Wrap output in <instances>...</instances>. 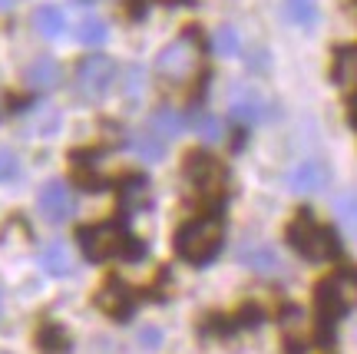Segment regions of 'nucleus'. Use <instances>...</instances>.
Segmentation results:
<instances>
[{
	"instance_id": "obj_20",
	"label": "nucleus",
	"mask_w": 357,
	"mask_h": 354,
	"mask_svg": "<svg viewBox=\"0 0 357 354\" xmlns=\"http://www.w3.org/2000/svg\"><path fill=\"white\" fill-rule=\"evenodd\" d=\"M37 344H40V351H43V354H66V351H70V338H66L56 325H47V328L40 331Z\"/></svg>"
},
{
	"instance_id": "obj_27",
	"label": "nucleus",
	"mask_w": 357,
	"mask_h": 354,
	"mask_svg": "<svg viewBox=\"0 0 357 354\" xmlns=\"http://www.w3.org/2000/svg\"><path fill=\"white\" fill-rule=\"evenodd\" d=\"M139 341H142V348H159V341H162V331H159V328H142L139 331Z\"/></svg>"
},
{
	"instance_id": "obj_10",
	"label": "nucleus",
	"mask_w": 357,
	"mask_h": 354,
	"mask_svg": "<svg viewBox=\"0 0 357 354\" xmlns=\"http://www.w3.org/2000/svg\"><path fill=\"white\" fill-rule=\"evenodd\" d=\"M96 304H100L109 318H116V321H126V318L136 311V295H132V288H129L126 281L109 279L100 288V295H96Z\"/></svg>"
},
{
	"instance_id": "obj_1",
	"label": "nucleus",
	"mask_w": 357,
	"mask_h": 354,
	"mask_svg": "<svg viewBox=\"0 0 357 354\" xmlns=\"http://www.w3.org/2000/svg\"><path fill=\"white\" fill-rule=\"evenodd\" d=\"M357 304V268L344 265L337 268L334 275L318 285L314 291V315H318V325H314V334L318 341L328 348L334 341V325Z\"/></svg>"
},
{
	"instance_id": "obj_15",
	"label": "nucleus",
	"mask_w": 357,
	"mask_h": 354,
	"mask_svg": "<svg viewBox=\"0 0 357 354\" xmlns=\"http://www.w3.org/2000/svg\"><path fill=\"white\" fill-rule=\"evenodd\" d=\"M40 265L47 275H56V279H63L73 272V258H70V249H66L63 242H50L43 252H40Z\"/></svg>"
},
{
	"instance_id": "obj_7",
	"label": "nucleus",
	"mask_w": 357,
	"mask_h": 354,
	"mask_svg": "<svg viewBox=\"0 0 357 354\" xmlns=\"http://www.w3.org/2000/svg\"><path fill=\"white\" fill-rule=\"evenodd\" d=\"M116 80V64L102 53H89L86 60H79L77 66V89L86 100H100L109 93Z\"/></svg>"
},
{
	"instance_id": "obj_9",
	"label": "nucleus",
	"mask_w": 357,
	"mask_h": 354,
	"mask_svg": "<svg viewBox=\"0 0 357 354\" xmlns=\"http://www.w3.org/2000/svg\"><path fill=\"white\" fill-rule=\"evenodd\" d=\"M37 205L47 222H66V219L73 215V209H77V199H73V192H70L66 182L53 179V182H47V186L40 189Z\"/></svg>"
},
{
	"instance_id": "obj_12",
	"label": "nucleus",
	"mask_w": 357,
	"mask_h": 354,
	"mask_svg": "<svg viewBox=\"0 0 357 354\" xmlns=\"http://www.w3.org/2000/svg\"><path fill=\"white\" fill-rule=\"evenodd\" d=\"M60 80H63V70H60V64L53 57H37L24 70V83L30 89H53Z\"/></svg>"
},
{
	"instance_id": "obj_32",
	"label": "nucleus",
	"mask_w": 357,
	"mask_h": 354,
	"mask_svg": "<svg viewBox=\"0 0 357 354\" xmlns=\"http://www.w3.org/2000/svg\"><path fill=\"white\" fill-rule=\"evenodd\" d=\"M354 3H357V0H354Z\"/></svg>"
},
{
	"instance_id": "obj_3",
	"label": "nucleus",
	"mask_w": 357,
	"mask_h": 354,
	"mask_svg": "<svg viewBox=\"0 0 357 354\" xmlns=\"http://www.w3.org/2000/svg\"><path fill=\"white\" fill-rule=\"evenodd\" d=\"M284 235H288V245L307 262H328V258L341 255V239L334 235L331 226L318 222L311 209H301L294 215L284 228Z\"/></svg>"
},
{
	"instance_id": "obj_28",
	"label": "nucleus",
	"mask_w": 357,
	"mask_h": 354,
	"mask_svg": "<svg viewBox=\"0 0 357 354\" xmlns=\"http://www.w3.org/2000/svg\"><path fill=\"white\" fill-rule=\"evenodd\" d=\"M13 3H17V0H0V10H10Z\"/></svg>"
},
{
	"instance_id": "obj_13",
	"label": "nucleus",
	"mask_w": 357,
	"mask_h": 354,
	"mask_svg": "<svg viewBox=\"0 0 357 354\" xmlns=\"http://www.w3.org/2000/svg\"><path fill=\"white\" fill-rule=\"evenodd\" d=\"M334 83L347 93V100L357 103V43L337 50V60H334Z\"/></svg>"
},
{
	"instance_id": "obj_26",
	"label": "nucleus",
	"mask_w": 357,
	"mask_h": 354,
	"mask_svg": "<svg viewBox=\"0 0 357 354\" xmlns=\"http://www.w3.org/2000/svg\"><path fill=\"white\" fill-rule=\"evenodd\" d=\"M139 93H142V70H139V66H129L126 96H139Z\"/></svg>"
},
{
	"instance_id": "obj_22",
	"label": "nucleus",
	"mask_w": 357,
	"mask_h": 354,
	"mask_svg": "<svg viewBox=\"0 0 357 354\" xmlns=\"http://www.w3.org/2000/svg\"><path fill=\"white\" fill-rule=\"evenodd\" d=\"M288 13H291L294 24L305 27V30L318 24V3L314 0H288Z\"/></svg>"
},
{
	"instance_id": "obj_21",
	"label": "nucleus",
	"mask_w": 357,
	"mask_h": 354,
	"mask_svg": "<svg viewBox=\"0 0 357 354\" xmlns=\"http://www.w3.org/2000/svg\"><path fill=\"white\" fill-rule=\"evenodd\" d=\"M109 34V27L102 24L100 17H86V20H79L77 27V40L79 43H86V47H100L102 40Z\"/></svg>"
},
{
	"instance_id": "obj_31",
	"label": "nucleus",
	"mask_w": 357,
	"mask_h": 354,
	"mask_svg": "<svg viewBox=\"0 0 357 354\" xmlns=\"http://www.w3.org/2000/svg\"><path fill=\"white\" fill-rule=\"evenodd\" d=\"M162 3H182V0H162Z\"/></svg>"
},
{
	"instance_id": "obj_25",
	"label": "nucleus",
	"mask_w": 357,
	"mask_h": 354,
	"mask_svg": "<svg viewBox=\"0 0 357 354\" xmlns=\"http://www.w3.org/2000/svg\"><path fill=\"white\" fill-rule=\"evenodd\" d=\"M17 176V156H13L7 146H0V182L3 179H13Z\"/></svg>"
},
{
	"instance_id": "obj_19",
	"label": "nucleus",
	"mask_w": 357,
	"mask_h": 354,
	"mask_svg": "<svg viewBox=\"0 0 357 354\" xmlns=\"http://www.w3.org/2000/svg\"><path fill=\"white\" fill-rule=\"evenodd\" d=\"M212 47H215L218 57H238L242 50V40H238V30L235 27H218L215 34H212Z\"/></svg>"
},
{
	"instance_id": "obj_2",
	"label": "nucleus",
	"mask_w": 357,
	"mask_h": 354,
	"mask_svg": "<svg viewBox=\"0 0 357 354\" xmlns=\"http://www.w3.org/2000/svg\"><path fill=\"white\" fill-rule=\"evenodd\" d=\"M79 249L89 262H109V258H126L136 262L146 255L142 245L132 232L126 228V222H100V226H83L77 232Z\"/></svg>"
},
{
	"instance_id": "obj_14",
	"label": "nucleus",
	"mask_w": 357,
	"mask_h": 354,
	"mask_svg": "<svg viewBox=\"0 0 357 354\" xmlns=\"http://www.w3.org/2000/svg\"><path fill=\"white\" fill-rule=\"evenodd\" d=\"M238 258H242L248 268H255L258 275H278L281 272V258L275 255V249H268V245H242V249H238Z\"/></svg>"
},
{
	"instance_id": "obj_18",
	"label": "nucleus",
	"mask_w": 357,
	"mask_h": 354,
	"mask_svg": "<svg viewBox=\"0 0 357 354\" xmlns=\"http://www.w3.org/2000/svg\"><path fill=\"white\" fill-rule=\"evenodd\" d=\"M129 146H132V152L142 156L146 163H159V159H162V152H166L162 140L153 136V133H132V136H129Z\"/></svg>"
},
{
	"instance_id": "obj_29",
	"label": "nucleus",
	"mask_w": 357,
	"mask_h": 354,
	"mask_svg": "<svg viewBox=\"0 0 357 354\" xmlns=\"http://www.w3.org/2000/svg\"><path fill=\"white\" fill-rule=\"evenodd\" d=\"M73 3H79V7H86V3H96V0H73Z\"/></svg>"
},
{
	"instance_id": "obj_4",
	"label": "nucleus",
	"mask_w": 357,
	"mask_h": 354,
	"mask_svg": "<svg viewBox=\"0 0 357 354\" xmlns=\"http://www.w3.org/2000/svg\"><path fill=\"white\" fill-rule=\"evenodd\" d=\"M225 239V222L218 212H205L199 219H192L176 232V252L178 258H185L192 265H205L212 262L222 249Z\"/></svg>"
},
{
	"instance_id": "obj_17",
	"label": "nucleus",
	"mask_w": 357,
	"mask_h": 354,
	"mask_svg": "<svg viewBox=\"0 0 357 354\" xmlns=\"http://www.w3.org/2000/svg\"><path fill=\"white\" fill-rule=\"evenodd\" d=\"M33 27H37L40 37H60L66 27V17L60 7H53V3H43V7H37L33 10Z\"/></svg>"
},
{
	"instance_id": "obj_11",
	"label": "nucleus",
	"mask_w": 357,
	"mask_h": 354,
	"mask_svg": "<svg viewBox=\"0 0 357 354\" xmlns=\"http://www.w3.org/2000/svg\"><path fill=\"white\" fill-rule=\"evenodd\" d=\"M331 182V169L321 163V159H301L288 172V189L291 192H321L324 186Z\"/></svg>"
},
{
	"instance_id": "obj_8",
	"label": "nucleus",
	"mask_w": 357,
	"mask_h": 354,
	"mask_svg": "<svg viewBox=\"0 0 357 354\" xmlns=\"http://www.w3.org/2000/svg\"><path fill=\"white\" fill-rule=\"evenodd\" d=\"M229 113L235 116L238 123H265V119L275 116V103L252 87H235L231 89Z\"/></svg>"
},
{
	"instance_id": "obj_30",
	"label": "nucleus",
	"mask_w": 357,
	"mask_h": 354,
	"mask_svg": "<svg viewBox=\"0 0 357 354\" xmlns=\"http://www.w3.org/2000/svg\"><path fill=\"white\" fill-rule=\"evenodd\" d=\"M351 119H354V126H357V110H354V113H351Z\"/></svg>"
},
{
	"instance_id": "obj_24",
	"label": "nucleus",
	"mask_w": 357,
	"mask_h": 354,
	"mask_svg": "<svg viewBox=\"0 0 357 354\" xmlns=\"http://www.w3.org/2000/svg\"><path fill=\"white\" fill-rule=\"evenodd\" d=\"M192 126L202 136L205 142H218L222 140V123L212 113H192Z\"/></svg>"
},
{
	"instance_id": "obj_23",
	"label": "nucleus",
	"mask_w": 357,
	"mask_h": 354,
	"mask_svg": "<svg viewBox=\"0 0 357 354\" xmlns=\"http://www.w3.org/2000/svg\"><path fill=\"white\" fill-rule=\"evenodd\" d=\"M334 209L341 215V222L347 226V232L357 239V192H341V196L334 199Z\"/></svg>"
},
{
	"instance_id": "obj_16",
	"label": "nucleus",
	"mask_w": 357,
	"mask_h": 354,
	"mask_svg": "<svg viewBox=\"0 0 357 354\" xmlns=\"http://www.w3.org/2000/svg\"><path fill=\"white\" fill-rule=\"evenodd\" d=\"M182 129H185V119H182L172 106H159L153 113V119H149V133L159 136V140H176Z\"/></svg>"
},
{
	"instance_id": "obj_5",
	"label": "nucleus",
	"mask_w": 357,
	"mask_h": 354,
	"mask_svg": "<svg viewBox=\"0 0 357 354\" xmlns=\"http://www.w3.org/2000/svg\"><path fill=\"white\" fill-rule=\"evenodd\" d=\"M199 53H202L199 30H185L182 37H176L166 50L155 57V73L162 76L166 83H185V80L195 73Z\"/></svg>"
},
{
	"instance_id": "obj_6",
	"label": "nucleus",
	"mask_w": 357,
	"mask_h": 354,
	"mask_svg": "<svg viewBox=\"0 0 357 354\" xmlns=\"http://www.w3.org/2000/svg\"><path fill=\"white\" fill-rule=\"evenodd\" d=\"M182 172H185V179L192 182V189L199 192L202 199H222V196H225L229 172H225V165L218 163L215 156H208V152H189Z\"/></svg>"
}]
</instances>
